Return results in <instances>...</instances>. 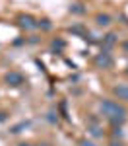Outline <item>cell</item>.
I'll use <instances>...</instances> for the list:
<instances>
[{"label": "cell", "instance_id": "6da1fadb", "mask_svg": "<svg viewBox=\"0 0 128 146\" xmlns=\"http://www.w3.org/2000/svg\"><path fill=\"white\" fill-rule=\"evenodd\" d=\"M101 113L109 119H124L126 117V109L113 100H107L101 103Z\"/></svg>", "mask_w": 128, "mask_h": 146}, {"label": "cell", "instance_id": "5b68a950", "mask_svg": "<svg viewBox=\"0 0 128 146\" xmlns=\"http://www.w3.org/2000/svg\"><path fill=\"white\" fill-rule=\"evenodd\" d=\"M97 64H103V66H111V58H109V56H99V58H97Z\"/></svg>", "mask_w": 128, "mask_h": 146}, {"label": "cell", "instance_id": "8992f818", "mask_svg": "<svg viewBox=\"0 0 128 146\" xmlns=\"http://www.w3.org/2000/svg\"><path fill=\"white\" fill-rule=\"evenodd\" d=\"M83 146H95V144H91V142H85V144H83Z\"/></svg>", "mask_w": 128, "mask_h": 146}, {"label": "cell", "instance_id": "52a82bcc", "mask_svg": "<svg viewBox=\"0 0 128 146\" xmlns=\"http://www.w3.org/2000/svg\"><path fill=\"white\" fill-rule=\"evenodd\" d=\"M20 146H33V144H20Z\"/></svg>", "mask_w": 128, "mask_h": 146}, {"label": "cell", "instance_id": "277c9868", "mask_svg": "<svg viewBox=\"0 0 128 146\" xmlns=\"http://www.w3.org/2000/svg\"><path fill=\"white\" fill-rule=\"evenodd\" d=\"M97 23H99V25H109V23H111V18H109L107 14H99V16H97Z\"/></svg>", "mask_w": 128, "mask_h": 146}, {"label": "cell", "instance_id": "7a4b0ae2", "mask_svg": "<svg viewBox=\"0 0 128 146\" xmlns=\"http://www.w3.org/2000/svg\"><path fill=\"white\" fill-rule=\"evenodd\" d=\"M115 96L118 98V100H124L128 101V84H118V86H115Z\"/></svg>", "mask_w": 128, "mask_h": 146}, {"label": "cell", "instance_id": "3957f363", "mask_svg": "<svg viewBox=\"0 0 128 146\" xmlns=\"http://www.w3.org/2000/svg\"><path fill=\"white\" fill-rule=\"evenodd\" d=\"M6 82L12 84V86H20V84H23V76L20 72H10V74L6 76Z\"/></svg>", "mask_w": 128, "mask_h": 146}]
</instances>
